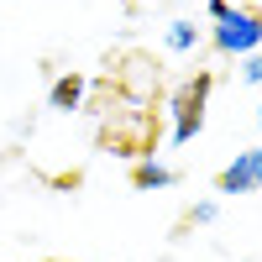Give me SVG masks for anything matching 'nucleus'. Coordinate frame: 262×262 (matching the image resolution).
<instances>
[{
  "label": "nucleus",
  "mask_w": 262,
  "mask_h": 262,
  "mask_svg": "<svg viewBox=\"0 0 262 262\" xmlns=\"http://www.w3.org/2000/svg\"><path fill=\"white\" fill-rule=\"evenodd\" d=\"M210 90H215V74H194L189 84H179V95H173V142H189L200 137L205 126V105H210Z\"/></svg>",
  "instance_id": "nucleus-1"
},
{
  "label": "nucleus",
  "mask_w": 262,
  "mask_h": 262,
  "mask_svg": "<svg viewBox=\"0 0 262 262\" xmlns=\"http://www.w3.org/2000/svg\"><path fill=\"white\" fill-rule=\"evenodd\" d=\"M215 21H221V27H215V42H221L226 53H252L262 42V16L257 11H231L226 6Z\"/></svg>",
  "instance_id": "nucleus-2"
},
{
  "label": "nucleus",
  "mask_w": 262,
  "mask_h": 262,
  "mask_svg": "<svg viewBox=\"0 0 262 262\" xmlns=\"http://www.w3.org/2000/svg\"><path fill=\"white\" fill-rule=\"evenodd\" d=\"M215 189H221V194H252V189H262V147H247L231 168H221Z\"/></svg>",
  "instance_id": "nucleus-3"
},
{
  "label": "nucleus",
  "mask_w": 262,
  "mask_h": 262,
  "mask_svg": "<svg viewBox=\"0 0 262 262\" xmlns=\"http://www.w3.org/2000/svg\"><path fill=\"white\" fill-rule=\"evenodd\" d=\"M79 100H84V79H79V74H69V79L53 84V111H74Z\"/></svg>",
  "instance_id": "nucleus-4"
},
{
  "label": "nucleus",
  "mask_w": 262,
  "mask_h": 262,
  "mask_svg": "<svg viewBox=\"0 0 262 262\" xmlns=\"http://www.w3.org/2000/svg\"><path fill=\"white\" fill-rule=\"evenodd\" d=\"M131 179H137V189H163L173 173H168V168H158V163H137V173H131Z\"/></svg>",
  "instance_id": "nucleus-5"
},
{
  "label": "nucleus",
  "mask_w": 262,
  "mask_h": 262,
  "mask_svg": "<svg viewBox=\"0 0 262 262\" xmlns=\"http://www.w3.org/2000/svg\"><path fill=\"white\" fill-rule=\"evenodd\" d=\"M168 42H173V48H189L194 32H189V27H173V32H168Z\"/></svg>",
  "instance_id": "nucleus-6"
},
{
  "label": "nucleus",
  "mask_w": 262,
  "mask_h": 262,
  "mask_svg": "<svg viewBox=\"0 0 262 262\" xmlns=\"http://www.w3.org/2000/svg\"><path fill=\"white\" fill-rule=\"evenodd\" d=\"M247 79H252V84H262V58H252V63H247Z\"/></svg>",
  "instance_id": "nucleus-7"
},
{
  "label": "nucleus",
  "mask_w": 262,
  "mask_h": 262,
  "mask_svg": "<svg viewBox=\"0 0 262 262\" xmlns=\"http://www.w3.org/2000/svg\"><path fill=\"white\" fill-rule=\"evenodd\" d=\"M257 121H262V116H257Z\"/></svg>",
  "instance_id": "nucleus-8"
}]
</instances>
